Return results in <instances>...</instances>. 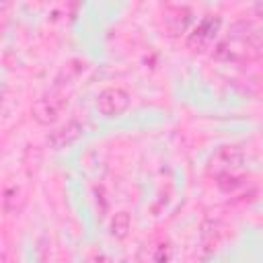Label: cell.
<instances>
[{"mask_svg": "<svg viewBox=\"0 0 263 263\" xmlns=\"http://www.w3.org/2000/svg\"><path fill=\"white\" fill-rule=\"evenodd\" d=\"M127 105H129L127 92L121 90V88H107L97 99V109L103 115H107V117H113V115L123 113L127 109Z\"/></svg>", "mask_w": 263, "mask_h": 263, "instance_id": "obj_2", "label": "cell"}, {"mask_svg": "<svg viewBox=\"0 0 263 263\" xmlns=\"http://www.w3.org/2000/svg\"><path fill=\"white\" fill-rule=\"evenodd\" d=\"M220 29V18L218 16H201L197 21V25L193 27V31L189 33V45L191 47H208L214 39H216V33Z\"/></svg>", "mask_w": 263, "mask_h": 263, "instance_id": "obj_1", "label": "cell"}]
</instances>
